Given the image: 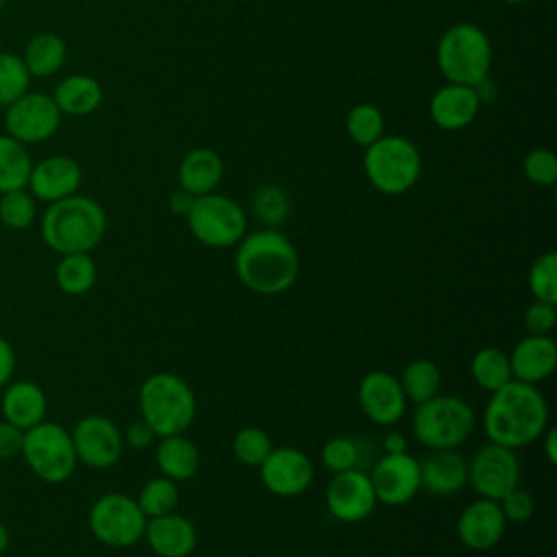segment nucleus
I'll return each mask as SVG.
<instances>
[{
    "label": "nucleus",
    "instance_id": "f257e3e1",
    "mask_svg": "<svg viewBox=\"0 0 557 557\" xmlns=\"http://www.w3.org/2000/svg\"><path fill=\"white\" fill-rule=\"evenodd\" d=\"M300 272L294 244L276 228L244 235L235 252V274L244 287L261 296L287 292Z\"/></svg>",
    "mask_w": 557,
    "mask_h": 557
},
{
    "label": "nucleus",
    "instance_id": "f03ea898",
    "mask_svg": "<svg viewBox=\"0 0 557 557\" xmlns=\"http://www.w3.org/2000/svg\"><path fill=\"white\" fill-rule=\"evenodd\" d=\"M546 426V398L535 385L520 381H509L500 389L492 392L483 411V429L487 440L513 450L540 440Z\"/></svg>",
    "mask_w": 557,
    "mask_h": 557
},
{
    "label": "nucleus",
    "instance_id": "7ed1b4c3",
    "mask_svg": "<svg viewBox=\"0 0 557 557\" xmlns=\"http://www.w3.org/2000/svg\"><path fill=\"white\" fill-rule=\"evenodd\" d=\"M44 244L59 252H91L107 233V213L89 196H67L50 202L39 220Z\"/></svg>",
    "mask_w": 557,
    "mask_h": 557
},
{
    "label": "nucleus",
    "instance_id": "20e7f679",
    "mask_svg": "<svg viewBox=\"0 0 557 557\" xmlns=\"http://www.w3.org/2000/svg\"><path fill=\"white\" fill-rule=\"evenodd\" d=\"M141 420L157 437L185 433L196 418V396L187 381L172 372H157L139 387Z\"/></svg>",
    "mask_w": 557,
    "mask_h": 557
},
{
    "label": "nucleus",
    "instance_id": "39448f33",
    "mask_svg": "<svg viewBox=\"0 0 557 557\" xmlns=\"http://www.w3.org/2000/svg\"><path fill=\"white\" fill-rule=\"evenodd\" d=\"M435 61L448 83L474 87L487 78L492 67L490 37L476 24H453L437 41Z\"/></svg>",
    "mask_w": 557,
    "mask_h": 557
},
{
    "label": "nucleus",
    "instance_id": "423d86ee",
    "mask_svg": "<svg viewBox=\"0 0 557 557\" xmlns=\"http://www.w3.org/2000/svg\"><path fill=\"white\" fill-rule=\"evenodd\" d=\"M363 170L376 191L385 196H400L418 183L422 157L407 137L383 135L366 148Z\"/></svg>",
    "mask_w": 557,
    "mask_h": 557
},
{
    "label": "nucleus",
    "instance_id": "0eeeda50",
    "mask_svg": "<svg viewBox=\"0 0 557 557\" xmlns=\"http://www.w3.org/2000/svg\"><path fill=\"white\" fill-rule=\"evenodd\" d=\"M474 409L459 396L437 394L416 405L411 429L420 444L431 450L457 448L474 431Z\"/></svg>",
    "mask_w": 557,
    "mask_h": 557
},
{
    "label": "nucleus",
    "instance_id": "6e6552de",
    "mask_svg": "<svg viewBox=\"0 0 557 557\" xmlns=\"http://www.w3.org/2000/svg\"><path fill=\"white\" fill-rule=\"evenodd\" d=\"M20 455L24 457L30 472L50 485L65 483L78 466L70 431L48 420L24 431Z\"/></svg>",
    "mask_w": 557,
    "mask_h": 557
},
{
    "label": "nucleus",
    "instance_id": "1a4fd4ad",
    "mask_svg": "<svg viewBox=\"0 0 557 557\" xmlns=\"http://www.w3.org/2000/svg\"><path fill=\"white\" fill-rule=\"evenodd\" d=\"M185 220L194 239L207 248L237 246L248 226L242 205L215 191L196 196Z\"/></svg>",
    "mask_w": 557,
    "mask_h": 557
},
{
    "label": "nucleus",
    "instance_id": "9d476101",
    "mask_svg": "<svg viewBox=\"0 0 557 557\" xmlns=\"http://www.w3.org/2000/svg\"><path fill=\"white\" fill-rule=\"evenodd\" d=\"M148 518L137 500L122 492H109L94 500L87 513L91 535L111 548H128L144 537Z\"/></svg>",
    "mask_w": 557,
    "mask_h": 557
},
{
    "label": "nucleus",
    "instance_id": "9b49d317",
    "mask_svg": "<svg viewBox=\"0 0 557 557\" xmlns=\"http://www.w3.org/2000/svg\"><path fill=\"white\" fill-rule=\"evenodd\" d=\"M61 117L50 94L28 89L4 109V133L24 146L41 144L59 131Z\"/></svg>",
    "mask_w": 557,
    "mask_h": 557
},
{
    "label": "nucleus",
    "instance_id": "f8f14e48",
    "mask_svg": "<svg viewBox=\"0 0 557 557\" xmlns=\"http://www.w3.org/2000/svg\"><path fill=\"white\" fill-rule=\"evenodd\" d=\"M520 461L513 448L500 444L481 446L468 463V483L481 498L500 500L509 490L518 485Z\"/></svg>",
    "mask_w": 557,
    "mask_h": 557
},
{
    "label": "nucleus",
    "instance_id": "ddd939ff",
    "mask_svg": "<svg viewBox=\"0 0 557 557\" xmlns=\"http://www.w3.org/2000/svg\"><path fill=\"white\" fill-rule=\"evenodd\" d=\"M70 435H72L78 463L87 468L107 470L115 466L122 457V448H124L122 431L107 416L89 413L81 418L70 431Z\"/></svg>",
    "mask_w": 557,
    "mask_h": 557
},
{
    "label": "nucleus",
    "instance_id": "4468645a",
    "mask_svg": "<svg viewBox=\"0 0 557 557\" xmlns=\"http://www.w3.org/2000/svg\"><path fill=\"white\" fill-rule=\"evenodd\" d=\"M324 500L329 513L335 520L348 524L366 520L376 507L370 474H366L361 468L335 472L326 485Z\"/></svg>",
    "mask_w": 557,
    "mask_h": 557
},
{
    "label": "nucleus",
    "instance_id": "2eb2a0df",
    "mask_svg": "<svg viewBox=\"0 0 557 557\" xmlns=\"http://www.w3.org/2000/svg\"><path fill=\"white\" fill-rule=\"evenodd\" d=\"M370 481L374 487L376 503H383L387 507H400L409 503L420 490L418 459L407 450L396 455H383L374 463Z\"/></svg>",
    "mask_w": 557,
    "mask_h": 557
},
{
    "label": "nucleus",
    "instance_id": "dca6fc26",
    "mask_svg": "<svg viewBox=\"0 0 557 557\" xmlns=\"http://www.w3.org/2000/svg\"><path fill=\"white\" fill-rule=\"evenodd\" d=\"M261 483L274 496H300L313 481L311 459L294 446L272 448L259 466Z\"/></svg>",
    "mask_w": 557,
    "mask_h": 557
},
{
    "label": "nucleus",
    "instance_id": "f3484780",
    "mask_svg": "<svg viewBox=\"0 0 557 557\" xmlns=\"http://www.w3.org/2000/svg\"><path fill=\"white\" fill-rule=\"evenodd\" d=\"M357 398L363 416L379 426L396 424L407 407L398 379L385 370L368 372L359 383Z\"/></svg>",
    "mask_w": 557,
    "mask_h": 557
},
{
    "label": "nucleus",
    "instance_id": "a211bd4d",
    "mask_svg": "<svg viewBox=\"0 0 557 557\" xmlns=\"http://www.w3.org/2000/svg\"><path fill=\"white\" fill-rule=\"evenodd\" d=\"M83 183V168L70 154H52L33 163L26 189L41 202H57L74 196Z\"/></svg>",
    "mask_w": 557,
    "mask_h": 557
},
{
    "label": "nucleus",
    "instance_id": "6ab92c4d",
    "mask_svg": "<svg viewBox=\"0 0 557 557\" xmlns=\"http://www.w3.org/2000/svg\"><path fill=\"white\" fill-rule=\"evenodd\" d=\"M507 520L496 500L476 498L457 518L459 542L470 550H490L505 535Z\"/></svg>",
    "mask_w": 557,
    "mask_h": 557
},
{
    "label": "nucleus",
    "instance_id": "aec40b11",
    "mask_svg": "<svg viewBox=\"0 0 557 557\" xmlns=\"http://www.w3.org/2000/svg\"><path fill=\"white\" fill-rule=\"evenodd\" d=\"M513 381L537 385L557 368V344L550 335H524L509 352Z\"/></svg>",
    "mask_w": 557,
    "mask_h": 557
},
{
    "label": "nucleus",
    "instance_id": "412c9836",
    "mask_svg": "<svg viewBox=\"0 0 557 557\" xmlns=\"http://www.w3.org/2000/svg\"><path fill=\"white\" fill-rule=\"evenodd\" d=\"M144 537L150 550L159 557H189L198 542L194 522L176 511L148 518Z\"/></svg>",
    "mask_w": 557,
    "mask_h": 557
},
{
    "label": "nucleus",
    "instance_id": "4be33fe9",
    "mask_svg": "<svg viewBox=\"0 0 557 557\" xmlns=\"http://www.w3.org/2000/svg\"><path fill=\"white\" fill-rule=\"evenodd\" d=\"M479 107L481 98L476 96L474 87L446 83L433 94L429 102V115L433 124L444 131H463L474 122Z\"/></svg>",
    "mask_w": 557,
    "mask_h": 557
},
{
    "label": "nucleus",
    "instance_id": "5701e85b",
    "mask_svg": "<svg viewBox=\"0 0 557 557\" xmlns=\"http://www.w3.org/2000/svg\"><path fill=\"white\" fill-rule=\"evenodd\" d=\"M0 392L2 420L20 426L22 431H28L30 426L46 420L48 398L39 383L26 379L9 381Z\"/></svg>",
    "mask_w": 557,
    "mask_h": 557
},
{
    "label": "nucleus",
    "instance_id": "b1692460",
    "mask_svg": "<svg viewBox=\"0 0 557 557\" xmlns=\"http://www.w3.org/2000/svg\"><path fill=\"white\" fill-rule=\"evenodd\" d=\"M420 466V487L435 496H448L459 492L468 483V461L457 448L431 450Z\"/></svg>",
    "mask_w": 557,
    "mask_h": 557
},
{
    "label": "nucleus",
    "instance_id": "393cba45",
    "mask_svg": "<svg viewBox=\"0 0 557 557\" xmlns=\"http://www.w3.org/2000/svg\"><path fill=\"white\" fill-rule=\"evenodd\" d=\"M224 174L222 157L211 148L189 150L178 165V185L191 196L211 194Z\"/></svg>",
    "mask_w": 557,
    "mask_h": 557
},
{
    "label": "nucleus",
    "instance_id": "a878e982",
    "mask_svg": "<svg viewBox=\"0 0 557 557\" xmlns=\"http://www.w3.org/2000/svg\"><path fill=\"white\" fill-rule=\"evenodd\" d=\"M154 459L161 476H168L176 483L194 479L200 468V450L194 440L185 437V433L159 437Z\"/></svg>",
    "mask_w": 557,
    "mask_h": 557
},
{
    "label": "nucleus",
    "instance_id": "bb28decb",
    "mask_svg": "<svg viewBox=\"0 0 557 557\" xmlns=\"http://www.w3.org/2000/svg\"><path fill=\"white\" fill-rule=\"evenodd\" d=\"M61 115H89L102 104V85L89 74L65 76L50 94Z\"/></svg>",
    "mask_w": 557,
    "mask_h": 557
},
{
    "label": "nucleus",
    "instance_id": "cd10ccee",
    "mask_svg": "<svg viewBox=\"0 0 557 557\" xmlns=\"http://www.w3.org/2000/svg\"><path fill=\"white\" fill-rule=\"evenodd\" d=\"M22 59L30 78H48L65 65L67 44L61 35L44 30L26 41Z\"/></svg>",
    "mask_w": 557,
    "mask_h": 557
},
{
    "label": "nucleus",
    "instance_id": "c85d7f7f",
    "mask_svg": "<svg viewBox=\"0 0 557 557\" xmlns=\"http://www.w3.org/2000/svg\"><path fill=\"white\" fill-rule=\"evenodd\" d=\"M96 278L98 268L89 252L61 255L59 263L54 265V283L67 296L87 294L96 285Z\"/></svg>",
    "mask_w": 557,
    "mask_h": 557
},
{
    "label": "nucleus",
    "instance_id": "c756f323",
    "mask_svg": "<svg viewBox=\"0 0 557 557\" xmlns=\"http://www.w3.org/2000/svg\"><path fill=\"white\" fill-rule=\"evenodd\" d=\"M470 374L474 383L485 392H496L513 381L509 355L496 346L479 348L470 359Z\"/></svg>",
    "mask_w": 557,
    "mask_h": 557
},
{
    "label": "nucleus",
    "instance_id": "7c9ffc66",
    "mask_svg": "<svg viewBox=\"0 0 557 557\" xmlns=\"http://www.w3.org/2000/svg\"><path fill=\"white\" fill-rule=\"evenodd\" d=\"M30 170L33 159L28 146L20 144L7 133L0 135V194L24 189L28 185Z\"/></svg>",
    "mask_w": 557,
    "mask_h": 557
},
{
    "label": "nucleus",
    "instance_id": "2f4dec72",
    "mask_svg": "<svg viewBox=\"0 0 557 557\" xmlns=\"http://www.w3.org/2000/svg\"><path fill=\"white\" fill-rule=\"evenodd\" d=\"M398 383L403 387L405 398L420 405L440 394L442 374L431 359H413L405 366Z\"/></svg>",
    "mask_w": 557,
    "mask_h": 557
},
{
    "label": "nucleus",
    "instance_id": "473e14b6",
    "mask_svg": "<svg viewBox=\"0 0 557 557\" xmlns=\"http://www.w3.org/2000/svg\"><path fill=\"white\" fill-rule=\"evenodd\" d=\"M385 117L383 111L370 102H359L346 113V133L357 144L368 148L379 137H383Z\"/></svg>",
    "mask_w": 557,
    "mask_h": 557
},
{
    "label": "nucleus",
    "instance_id": "72a5a7b5",
    "mask_svg": "<svg viewBox=\"0 0 557 557\" xmlns=\"http://www.w3.org/2000/svg\"><path fill=\"white\" fill-rule=\"evenodd\" d=\"M135 500L146 518L172 513L178 507V485H176V481H172L168 476L150 479L148 483H144V487L139 490V496Z\"/></svg>",
    "mask_w": 557,
    "mask_h": 557
},
{
    "label": "nucleus",
    "instance_id": "f704fd0d",
    "mask_svg": "<svg viewBox=\"0 0 557 557\" xmlns=\"http://www.w3.org/2000/svg\"><path fill=\"white\" fill-rule=\"evenodd\" d=\"M37 220V200L24 189L0 194V224L11 231H26Z\"/></svg>",
    "mask_w": 557,
    "mask_h": 557
},
{
    "label": "nucleus",
    "instance_id": "c9c22d12",
    "mask_svg": "<svg viewBox=\"0 0 557 557\" xmlns=\"http://www.w3.org/2000/svg\"><path fill=\"white\" fill-rule=\"evenodd\" d=\"M30 87V74L22 54L0 50V109H7Z\"/></svg>",
    "mask_w": 557,
    "mask_h": 557
},
{
    "label": "nucleus",
    "instance_id": "e433bc0d",
    "mask_svg": "<svg viewBox=\"0 0 557 557\" xmlns=\"http://www.w3.org/2000/svg\"><path fill=\"white\" fill-rule=\"evenodd\" d=\"M252 211L261 222L268 224V228H274L287 220L289 198L278 185H259L252 194Z\"/></svg>",
    "mask_w": 557,
    "mask_h": 557
},
{
    "label": "nucleus",
    "instance_id": "4c0bfd02",
    "mask_svg": "<svg viewBox=\"0 0 557 557\" xmlns=\"http://www.w3.org/2000/svg\"><path fill=\"white\" fill-rule=\"evenodd\" d=\"M233 455L242 466L259 468L272 450L270 435L259 426H244L233 437Z\"/></svg>",
    "mask_w": 557,
    "mask_h": 557
},
{
    "label": "nucleus",
    "instance_id": "58836bf2",
    "mask_svg": "<svg viewBox=\"0 0 557 557\" xmlns=\"http://www.w3.org/2000/svg\"><path fill=\"white\" fill-rule=\"evenodd\" d=\"M529 289L533 300L557 305V255L542 252L529 268Z\"/></svg>",
    "mask_w": 557,
    "mask_h": 557
},
{
    "label": "nucleus",
    "instance_id": "ea45409f",
    "mask_svg": "<svg viewBox=\"0 0 557 557\" xmlns=\"http://www.w3.org/2000/svg\"><path fill=\"white\" fill-rule=\"evenodd\" d=\"M320 461L333 474L359 468V463H361V446L357 444V440L346 437V435L331 437V440H326L322 444Z\"/></svg>",
    "mask_w": 557,
    "mask_h": 557
},
{
    "label": "nucleus",
    "instance_id": "a19ab883",
    "mask_svg": "<svg viewBox=\"0 0 557 557\" xmlns=\"http://www.w3.org/2000/svg\"><path fill=\"white\" fill-rule=\"evenodd\" d=\"M524 176L540 187H550L557 181V157L548 148H533L522 161Z\"/></svg>",
    "mask_w": 557,
    "mask_h": 557
},
{
    "label": "nucleus",
    "instance_id": "79ce46f5",
    "mask_svg": "<svg viewBox=\"0 0 557 557\" xmlns=\"http://www.w3.org/2000/svg\"><path fill=\"white\" fill-rule=\"evenodd\" d=\"M498 507L507 522H527L535 511V500L531 492L516 485L498 500Z\"/></svg>",
    "mask_w": 557,
    "mask_h": 557
},
{
    "label": "nucleus",
    "instance_id": "37998d69",
    "mask_svg": "<svg viewBox=\"0 0 557 557\" xmlns=\"http://www.w3.org/2000/svg\"><path fill=\"white\" fill-rule=\"evenodd\" d=\"M524 329L531 335H550V331L555 329L557 322V311L555 305L550 302H542V300H533L522 315Z\"/></svg>",
    "mask_w": 557,
    "mask_h": 557
},
{
    "label": "nucleus",
    "instance_id": "c03bdc74",
    "mask_svg": "<svg viewBox=\"0 0 557 557\" xmlns=\"http://www.w3.org/2000/svg\"><path fill=\"white\" fill-rule=\"evenodd\" d=\"M24 431L0 418V461L17 457L22 453Z\"/></svg>",
    "mask_w": 557,
    "mask_h": 557
},
{
    "label": "nucleus",
    "instance_id": "a18cd8bd",
    "mask_svg": "<svg viewBox=\"0 0 557 557\" xmlns=\"http://www.w3.org/2000/svg\"><path fill=\"white\" fill-rule=\"evenodd\" d=\"M124 444H128L131 448H135V450H144V448H150L152 444H154V440H157V435H154V431L139 418V420H135V422H131L128 426H126V431H124Z\"/></svg>",
    "mask_w": 557,
    "mask_h": 557
},
{
    "label": "nucleus",
    "instance_id": "49530a36",
    "mask_svg": "<svg viewBox=\"0 0 557 557\" xmlns=\"http://www.w3.org/2000/svg\"><path fill=\"white\" fill-rule=\"evenodd\" d=\"M13 372H15V350L9 344V339L0 335V389L13 379Z\"/></svg>",
    "mask_w": 557,
    "mask_h": 557
},
{
    "label": "nucleus",
    "instance_id": "de8ad7c7",
    "mask_svg": "<svg viewBox=\"0 0 557 557\" xmlns=\"http://www.w3.org/2000/svg\"><path fill=\"white\" fill-rule=\"evenodd\" d=\"M194 200H196V196H191L189 191H185L183 187H178L176 191H172V194H170V198H168V207H170V211H172L174 215L185 218V215L189 213V209H191Z\"/></svg>",
    "mask_w": 557,
    "mask_h": 557
},
{
    "label": "nucleus",
    "instance_id": "09e8293b",
    "mask_svg": "<svg viewBox=\"0 0 557 557\" xmlns=\"http://www.w3.org/2000/svg\"><path fill=\"white\" fill-rule=\"evenodd\" d=\"M383 448H385V455L405 453L407 450V437L400 431H387L383 435Z\"/></svg>",
    "mask_w": 557,
    "mask_h": 557
},
{
    "label": "nucleus",
    "instance_id": "8fccbe9b",
    "mask_svg": "<svg viewBox=\"0 0 557 557\" xmlns=\"http://www.w3.org/2000/svg\"><path fill=\"white\" fill-rule=\"evenodd\" d=\"M540 442H542V448H544V455L548 459V463H557V433L553 426H546L544 433L540 435Z\"/></svg>",
    "mask_w": 557,
    "mask_h": 557
},
{
    "label": "nucleus",
    "instance_id": "3c124183",
    "mask_svg": "<svg viewBox=\"0 0 557 557\" xmlns=\"http://www.w3.org/2000/svg\"><path fill=\"white\" fill-rule=\"evenodd\" d=\"M9 544H11V533H9V527H7V524L0 520V555H2V553H7Z\"/></svg>",
    "mask_w": 557,
    "mask_h": 557
},
{
    "label": "nucleus",
    "instance_id": "603ef678",
    "mask_svg": "<svg viewBox=\"0 0 557 557\" xmlns=\"http://www.w3.org/2000/svg\"><path fill=\"white\" fill-rule=\"evenodd\" d=\"M505 4H524V2H531V0H500Z\"/></svg>",
    "mask_w": 557,
    "mask_h": 557
},
{
    "label": "nucleus",
    "instance_id": "864d4df0",
    "mask_svg": "<svg viewBox=\"0 0 557 557\" xmlns=\"http://www.w3.org/2000/svg\"><path fill=\"white\" fill-rule=\"evenodd\" d=\"M7 2H9V0H0V9H2Z\"/></svg>",
    "mask_w": 557,
    "mask_h": 557
},
{
    "label": "nucleus",
    "instance_id": "5fc2aeb1",
    "mask_svg": "<svg viewBox=\"0 0 557 557\" xmlns=\"http://www.w3.org/2000/svg\"><path fill=\"white\" fill-rule=\"evenodd\" d=\"M0 476H2V461H0Z\"/></svg>",
    "mask_w": 557,
    "mask_h": 557
}]
</instances>
